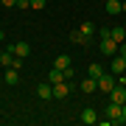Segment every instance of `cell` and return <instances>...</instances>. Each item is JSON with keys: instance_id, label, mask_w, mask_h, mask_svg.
<instances>
[{"instance_id": "277c9868", "label": "cell", "mask_w": 126, "mask_h": 126, "mask_svg": "<svg viewBox=\"0 0 126 126\" xmlns=\"http://www.w3.org/2000/svg\"><path fill=\"white\" fill-rule=\"evenodd\" d=\"M101 53L104 56H115L118 53V42L112 39V36H104V39H101Z\"/></svg>"}, {"instance_id": "6da1fadb", "label": "cell", "mask_w": 126, "mask_h": 126, "mask_svg": "<svg viewBox=\"0 0 126 126\" xmlns=\"http://www.w3.org/2000/svg\"><path fill=\"white\" fill-rule=\"evenodd\" d=\"M121 109H123V104H115V101H109L107 104V118L112 123H123V115H121Z\"/></svg>"}, {"instance_id": "5bb4252c", "label": "cell", "mask_w": 126, "mask_h": 126, "mask_svg": "<svg viewBox=\"0 0 126 126\" xmlns=\"http://www.w3.org/2000/svg\"><path fill=\"white\" fill-rule=\"evenodd\" d=\"M81 90H84V93H93V90H98V81H95L93 76L81 79Z\"/></svg>"}, {"instance_id": "9c48e42d", "label": "cell", "mask_w": 126, "mask_h": 126, "mask_svg": "<svg viewBox=\"0 0 126 126\" xmlns=\"http://www.w3.org/2000/svg\"><path fill=\"white\" fill-rule=\"evenodd\" d=\"M70 42H79V45H90V36L87 34H81V28H76V31H70Z\"/></svg>"}, {"instance_id": "7c38bea8", "label": "cell", "mask_w": 126, "mask_h": 126, "mask_svg": "<svg viewBox=\"0 0 126 126\" xmlns=\"http://www.w3.org/2000/svg\"><path fill=\"white\" fill-rule=\"evenodd\" d=\"M109 36H112L118 45H121V42H126V31H123L121 25H112V28H109Z\"/></svg>"}, {"instance_id": "2e32d148", "label": "cell", "mask_w": 126, "mask_h": 126, "mask_svg": "<svg viewBox=\"0 0 126 126\" xmlns=\"http://www.w3.org/2000/svg\"><path fill=\"white\" fill-rule=\"evenodd\" d=\"M48 81L50 84H59V81H64V70H59V67H53L48 73Z\"/></svg>"}, {"instance_id": "7a4b0ae2", "label": "cell", "mask_w": 126, "mask_h": 126, "mask_svg": "<svg viewBox=\"0 0 126 126\" xmlns=\"http://www.w3.org/2000/svg\"><path fill=\"white\" fill-rule=\"evenodd\" d=\"M118 84V79L115 76H109V73H104V76L98 79V90L104 93V95H109V93H112V87Z\"/></svg>"}, {"instance_id": "5b68a950", "label": "cell", "mask_w": 126, "mask_h": 126, "mask_svg": "<svg viewBox=\"0 0 126 126\" xmlns=\"http://www.w3.org/2000/svg\"><path fill=\"white\" fill-rule=\"evenodd\" d=\"M109 101H115V104H126V87H123V84H115L112 93H109Z\"/></svg>"}, {"instance_id": "3957f363", "label": "cell", "mask_w": 126, "mask_h": 126, "mask_svg": "<svg viewBox=\"0 0 126 126\" xmlns=\"http://www.w3.org/2000/svg\"><path fill=\"white\" fill-rule=\"evenodd\" d=\"M70 93H73V84H70L67 79L59 81V84H53V98H67Z\"/></svg>"}, {"instance_id": "ffe728a7", "label": "cell", "mask_w": 126, "mask_h": 126, "mask_svg": "<svg viewBox=\"0 0 126 126\" xmlns=\"http://www.w3.org/2000/svg\"><path fill=\"white\" fill-rule=\"evenodd\" d=\"M45 6H48V0H31V9H36V11L45 9Z\"/></svg>"}, {"instance_id": "e0dca14e", "label": "cell", "mask_w": 126, "mask_h": 126, "mask_svg": "<svg viewBox=\"0 0 126 126\" xmlns=\"http://www.w3.org/2000/svg\"><path fill=\"white\" fill-rule=\"evenodd\" d=\"M87 76H93L95 81H98V79L104 76V67H101V64H98V62H95V64H90V67H87Z\"/></svg>"}, {"instance_id": "d4e9b609", "label": "cell", "mask_w": 126, "mask_h": 126, "mask_svg": "<svg viewBox=\"0 0 126 126\" xmlns=\"http://www.w3.org/2000/svg\"><path fill=\"white\" fill-rule=\"evenodd\" d=\"M121 11H126V3H121Z\"/></svg>"}, {"instance_id": "8fae6325", "label": "cell", "mask_w": 126, "mask_h": 126, "mask_svg": "<svg viewBox=\"0 0 126 126\" xmlns=\"http://www.w3.org/2000/svg\"><path fill=\"white\" fill-rule=\"evenodd\" d=\"M53 67H59V70H67V67H73V64H70V56H67V53H59V56L53 59Z\"/></svg>"}, {"instance_id": "8992f818", "label": "cell", "mask_w": 126, "mask_h": 126, "mask_svg": "<svg viewBox=\"0 0 126 126\" xmlns=\"http://www.w3.org/2000/svg\"><path fill=\"white\" fill-rule=\"evenodd\" d=\"M36 95H39L42 101L53 98V84H50V81H45V84H36Z\"/></svg>"}, {"instance_id": "d6986e66", "label": "cell", "mask_w": 126, "mask_h": 126, "mask_svg": "<svg viewBox=\"0 0 126 126\" xmlns=\"http://www.w3.org/2000/svg\"><path fill=\"white\" fill-rule=\"evenodd\" d=\"M93 31H95V25H93V23H81V34H87V36H90Z\"/></svg>"}, {"instance_id": "52a82bcc", "label": "cell", "mask_w": 126, "mask_h": 126, "mask_svg": "<svg viewBox=\"0 0 126 126\" xmlns=\"http://www.w3.org/2000/svg\"><path fill=\"white\" fill-rule=\"evenodd\" d=\"M9 50H11V53H17V56H23V59H25L28 53H31V45H28V42H14V45H11Z\"/></svg>"}, {"instance_id": "4fadbf2b", "label": "cell", "mask_w": 126, "mask_h": 126, "mask_svg": "<svg viewBox=\"0 0 126 126\" xmlns=\"http://www.w3.org/2000/svg\"><path fill=\"white\" fill-rule=\"evenodd\" d=\"M81 123H87V126L98 123V115H95V109H84V112H81Z\"/></svg>"}, {"instance_id": "603a6c76", "label": "cell", "mask_w": 126, "mask_h": 126, "mask_svg": "<svg viewBox=\"0 0 126 126\" xmlns=\"http://www.w3.org/2000/svg\"><path fill=\"white\" fill-rule=\"evenodd\" d=\"M0 6H11V9H14V6H17V0H0Z\"/></svg>"}, {"instance_id": "9a60e30c", "label": "cell", "mask_w": 126, "mask_h": 126, "mask_svg": "<svg viewBox=\"0 0 126 126\" xmlns=\"http://www.w3.org/2000/svg\"><path fill=\"white\" fill-rule=\"evenodd\" d=\"M14 59H17V53H11V50H3V53H0V64H3V67H11Z\"/></svg>"}, {"instance_id": "484cf974", "label": "cell", "mask_w": 126, "mask_h": 126, "mask_svg": "<svg viewBox=\"0 0 126 126\" xmlns=\"http://www.w3.org/2000/svg\"><path fill=\"white\" fill-rule=\"evenodd\" d=\"M0 42H3V31H0Z\"/></svg>"}, {"instance_id": "ac0fdd59", "label": "cell", "mask_w": 126, "mask_h": 126, "mask_svg": "<svg viewBox=\"0 0 126 126\" xmlns=\"http://www.w3.org/2000/svg\"><path fill=\"white\" fill-rule=\"evenodd\" d=\"M107 11L109 14H121V0H107Z\"/></svg>"}, {"instance_id": "30bf717a", "label": "cell", "mask_w": 126, "mask_h": 126, "mask_svg": "<svg viewBox=\"0 0 126 126\" xmlns=\"http://www.w3.org/2000/svg\"><path fill=\"white\" fill-rule=\"evenodd\" d=\"M6 84H9V87H14V84H17V81H20V70L17 67H6Z\"/></svg>"}, {"instance_id": "cb8c5ba5", "label": "cell", "mask_w": 126, "mask_h": 126, "mask_svg": "<svg viewBox=\"0 0 126 126\" xmlns=\"http://www.w3.org/2000/svg\"><path fill=\"white\" fill-rule=\"evenodd\" d=\"M121 115H123V123H126V104H123V109H121Z\"/></svg>"}, {"instance_id": "44dd1931", "label": "cell", "mask_w": 126, "mask_h": 126, "mask_svg": "<svg viewBox=\"0 0 126 126\" xmlns=\"http://www.w3.org/2000/svg\"><path fill=\"white\" fill-rule=\"evenodd\" d=\"M17 9H31V0H17Z\"/></svg>"}, {"instance_id": "ba28073f", "label": "cell", "mask_w": 126, "mask_h": 126, "mask_svg": "<svg viewBox=\"0 0 126 126\" xmlns=\"http://www.w3.org/2000/svg\"><path fill=\"white\" fill-rule=\"evenodd\" d=\"M112 73L115 76H121V73H126V59L118 53V56H112Z\"/></svg>"}, {"instance_id": "7402d4cb", "label": "cell", "mask_w": 126, "mask_h": 126, "mask_svg": "<svg viewBox=\"0 0 126 126\" xmlns=\"http://www.w3.org/2000/svg\"><path fill=\"white\" fill-rule=\"evenodd\" d=\"M118 53H121V56L126 59V42H121V45H118Z\"/></svg>"}]
</instances>
